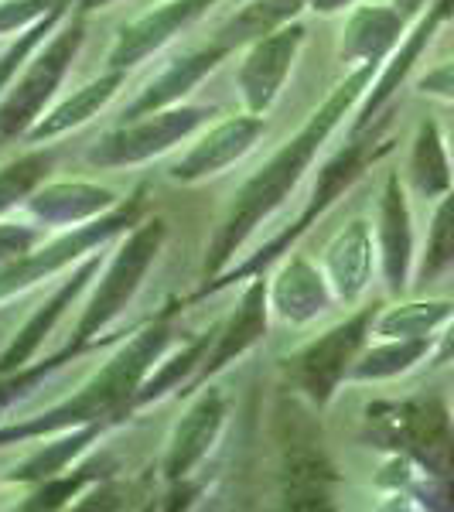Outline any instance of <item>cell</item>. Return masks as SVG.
Masks as SVG:
<instances>
[{"label": "cell", "mask_w": 454, "mask_h": 512, "mask_svg": "<svg viewBox=\"0 0 454 512\" xmlns=\"http://www.w3.org/2000/svg\"><path fill=\"white\" fill-rule=\"evenodd\" d=\"M379 69H383V65H356V69L345 72V79L315 106L308 123H304L301 130H294V134L274 151V158L263 161L260 168L239 185L226 219L216 226V233L209 239V250H205V270H202L205 280L219 277L222 270L233 267V256L243 250L246 239L257 233L263 222L291 198L294 188L301 185V178L311 171V164L318 161V154L325 151L332 134L362 103V96L373 86Z\"/></svg>", "instance_id": "obj_1"}, {"label": "cell", "mask_w": 454, "mask_h": 512, "mask_svg": "<svg viewBox=\"0 0 454 512\" xmlns=\"http://www.w3.org/2000/svg\"><path fill=\"white\" fill-rule=\"evenodd\" d=\"M181 304H168L154 321H147L144 328L123 342V349L113 355L110 362L96 369L86 383L79 386L72 396H65L62 403L41 410V414L18 420V424L0 427V448L18 441H35V437H52L72 427H89V424H117L137 410V393L144 386V379L151 376V369L158 366L168 352L171 338H175V318Z\"/></svg>", "instance_id": "obj_2"}, {"label": "cell", "mask_w": 454, "mask_h": 512, "mask_svg": "<svg viewBox=\"0 0 454 512\" xmlns=\"http://www.w3.org/2000/svg\"><path fill=\"white\" fill-rule=\"evenodd\" d=\"M164 239H168V222L161 216L140 219L137 226H130L120 236L110 263L99 270L93 287H89L86 308H82V318L72 328V338L65 342L62 352L45 359L48 369H59L69 359H76V355L89 352L99 342V335L130 308V301H134L137 291L144 287L147 274H151L154 260L161 256Z\"/></svg>", "instance_id": "obj_3"}, {"label": "cell", "mask_w": 454, "mask_h": 512, "mask_svg": "<svg viewBox=\"0 0 454 512\" xmlns=\"http://www.w3.org/2000/svg\"><path fill=\"white\" fill-rule=\"evenodd\" d=\"M383 151H390V144H386V140H379V137H369V130H362V134H352L349 144H342L332 154V158L321 164V171L315 175V185H311L308 205H304L301 216H297L287 229H280V233L270 239V243H263L257 253H250L246 260L233 263V267L222 270L219 277L205 280V284L198 287V294H192V301L216 294V291H222V287H229V284H239V280H250V277H257V274H267L270 263H277L280 256L291 250L297 239L308 233V229L315 226V222L325 216L328 209H332L338 198H342L362 175H366V168Z\"/></svg>", "instance_id": "obj_4"}, {"label": "cell", "mask_w": 454, "mask_h": 512, "mask_svg": "<svg viewBox=\"0 0 454 512\" xmlns=\"http://www.w3.org/2000/svg\"><path fill=\"white\" fill-rule=\"evenodd\" d=\"M321 410L301 393H280L274 403L277 485L287 509H325L335 499V465L321 434Z\"/></svg>", "instance_id": "obj_5"}, {"label": "cell", "mask_w": 454, "mask_h": 512, "mask_svg": "<svg viewBox=\"0 0 454 512\" xmlns=\"http://www.w3.org/2000/svg\"><path fill=\"white\" fill-rule=\"evenodd\" d=\"M366 434L369 441L410 458L424 475L454 482V417L441 396L420 393L400 403H373Z\"/></svg>", "instance_id": "obj_6"}, {"label": "cell", "mask_w": 454, "mask_h": 512, "mask_svg": "<svg viewBox=\"0 0 454 512\" xmlns=\"http://www.w3.org/2000/svg\"><path fill=\"white\" fill-rule=\"evenodd\" d=\"M82 41H86V18L69 11L59 28L48 35L45 45L28 59L21 76L11 82V89L0 96V147L18 137H28V130L41 120L48 103L59 96Z\"/></svg>", "instance_id": "obj_7"}, {"label": "cell", "mask_w": 454, "mask_h": 512, "mask_svg": "<svg viewBox=\"0 0 454 512\" xmlns=\"http://www.w3.org/2000/svg\"><path fill=\"white\" fill-rule=\"evenodd\" d=\"M144 192H137L134 198L120 202L117 209H110L106 216H99L93 222H82V226L62 229L59 236L38 243L31 253H24L21 260H14L11 267L0 270V304L11 301L31 287H38L41 280L62 274V270L76 267L79 260H86L89 253L103 250L106 243L120 239L130 226L140 222V209H144Z\"/></svg>", "instance_id": "obj_8"}, {"label": "cell", "mask_w": 454, "mask_h": 512, "mask_svg": "<svg viewBox=\"0 0 454 512\" xmlns=\"http://www.w3.org/2000/svg\"><path fill=\"white\" fill-rule=\"evenodd\" d=\"M376 304L359 308L356 315H349L345 321H338L328 332H321L318 338H311L308 345H301L297 352L287 355L280 362L287 376V386L294 393H301L311 407L325 410L335 400L338 386L349 383L352 362L359 359V352L366 349V342L373 338V318H376Z\"/></svg>", "instance_id": "obj_9"}, {"label": "cell", "mask_w": 454, "mask_h": 512, "mask_svg": "<svg viewBox=\"0 0 454 512\" xmlns=\"http://www.w3.org/2000/svg\"><path fill=\"white\" fill-rule=\"evenodd\" d=\"M212 113H216L212 106L178 103L168 106V110H154L134 120H120L96 144H89L86 164L99 171H120V168L147 164L161 158V154L175 151L181 140L192 137L195 130H202Z\"/></svg>", "instance_id": "obj_10"}, {"label": "cell", "mask_w": 454, "mask_h": 512, "mask_svg": "<svg viewBox=\"0 0 454 512\" xmlns=\"http://www.w3.org/2000/svg\"><path fill=\"white\" fill-rule=\"evenodd\" d=\"M226 417H229V400L219 383H205L202 390H195V400L188 403V410L171 427L168 451L161 458L164 482L171 489L188 485V478L205 465V458L216 448L222 427H226Z\"/></svg>", "instance_id": "obj_11"}, {"label": "cell", "mask_w": 454, "mask_h": 512, "mask_svg": "<svg viewBox=\"0 0 454 512\" xmlns=\"http://www.w3.org/2000/svg\"><path fill=\"white\" fill-rule=\"evenodd\" d=\"M304 45V24L294 21L287 28H277L270 35L250 41L243 52V62L236 69V93L246 113L267 117L274 103L284 93L287 79L294 72V62Z\"/></svg>", "instance_id": "obj_12"}, {"label": "cell", "mask_w": 454, "mask_h": 512, "mask_svg": "<svg viewBox=\"0 0 454 512\" xmlns=\"http://www.w3.org/2000/svg\"><path fill=\"white\" fill-rule=\"evenodd\" d=\"M270 321L274 318H270V301H267V274H257V277L246 280V287H243V294H239V301L233 304V311L216 325L209 355H205V362L198 366L192 383H188L181 393L202 390V386L212 383L219 373H226L239 355L250 352L253 345L270 332Z\"/></svg>", "instance_id": "obj_13"}, {"label": "cell", "mask_w": 454, "mask_h": 512, "mask_svg": "<svg viewBox=\"0 0 454 512\" xmlns=\"http://www.w3.org/2000/svg\"><path fill=\"white\" fill-rule=\"evenodd\" d=\"M263 134H267V117H257V113L243 110L236 117L219 120L178 161H171L168 178L178 185H198V181L216 178L233 168L236 161H243L263 140Z\"/></svg>", "instance_id": "obj_14"}, {"label": "cell", "mask_w": 454, "mask_h": 512, "mask_svg": "<svg viewBox=\"0 0 454 512\" xmlns=\"http://www.w3.org/2000/svg\"><path fill=\"white\" fill-rule=\"evenodd\" d=\"M267 301L270 318L291 328L315 325L318 318H325L338 304L321 263L308 260L297 250H287V256L277 260L274 274L267 277Z\"/></svg>", "instance_id": "obj_15"}, {"label": "cell", "mask_w": 454, "mask_h": 512, "mask_svg": "<svg viewBox=\"0 0 454 512\" xmlns=\"http://www.w3.org/2000/svg\"><path fill=\"white\" fill-rule=\"evenodd\" d=\"M219 0H154L140 18L127 21L106 55V69L130 72L151 55H158L164 45H171L181 31L192 28L205 11H212Z\"/></svg>", "instance_id": "obj_16"}, {"label": "cell", "mask_w": 454, "mask_h": 512, "mask_svg": "<svg viewBox=\"0 0 454 512\" xmlns=\"http://www.w3.org/2000/svg\"><path fill=\"white\" fill-rule=\"evenodd\" d=\"M376 253L379 274L386 280V291L393 297L407 294L414 280V212H410L407 181L400 171H390L383 181V192L376 198Z\"/></svg>", "instance_id": "obj_17"}, {"label": "cell", "mask_w": 454, "mask_h": 512, "mask_svg": "<svg viewBox=\"0 0 454 512\" xmlns=\"http://www.w3.org/2000/svg\"><path fill=\"white\" fill-rule=\"evenodd\" d=\"M454 14V0H431L424 7V14L410 24L407 35L400 38V45L393 48V55L383 62V69L376 72L373 86L366 89L362 103L356 106V123H352V134H362L376 123L379 113L386 110V103L396 96V89L407 82V76L414 72V65L420 62V55L427 52V45L434 41V35L441 31V24Z\"/></svg>", "instance_id": "obj_18"}, {"label": "cell", "mask_w": 454, "mask_h": 512, "mask_svg": "<svg viewBox=\"0 0 454 512\" xmlns=\"http://www.w3.org/2000/svg\"><path fill=\"white\" fill-rule=\"evenodd\" d=\"M103 263H106V253H99V250L76 263V270L62 280L59 291H55L35 311V315L24 321V325L18 328V335H14L11 342H7V349L0 352V376H14V373H24L28 366H35V355L41 352L45 338L55 332V325L65 318V311H69L72 304H76L79 297L93 287V280H96L99 270H103Z\"/></svg>", "instance_id": "obj_19"}, {"label": "cell", "mask_w": 454, "mask_h": 512, "mask_svg": "<svg viewBox=\"0 0 454 512\" xmlns=\"http://www.w3.org/2000/svg\"><path fill=\"white\" fill-rule=\"evenodd\" d=\"M321 270L335 291L338 304H359L362 294L373 287L379 253H376V229L369 219L345 222L338 233L325 243Z\"/></svg>", "instance_id": "obj_20"}, {"label": "cell", "mask_w": 454, "mask_h": 512, "mask_svg": "<svg viewBox=\"0 0 454 512\" xmlns=\"http://www.w3.org/2000/svg\"><path fill=\"white\" fill-rule=\"evenodd\" d=\"M120 205V195L96 181H45L24 198V216L45 226L48 233L82 226L106 216Z\"/></svg>", "instance_id": "obj_21"}, {"label": "cell", "mask_w": 454, "mask_h": 512, "mask_svg": "<svg viewBox=\"0 0 454 512\" xmlns=\"http://www.w3.org/2000/svg\"><path fill=\"white\" fill-rule=\"evenodd\" d=\"M403 35H407V18H403L400 7L359 0L349 18H345L338 59L349 69H356V65H383Z\"/></svg>", "instance_id": "obj_22"}, {"label": "cell", "mask_w": 454, "mask_h": 512, "mask_svg": "<svg viewBox=\"0 0 454 512\" xmlns=\"http://www.w3.org/2000/svg\"><path fill=\"white\" fill-rule=\"evenodd\" d=\"M226 55L229 52L222 45H216V41L181 55V59H175L168 69L158 72V76L140 89V96L120 113V120H134V117H144V113L168 110V106L185 103V96L192 93L195 86H202V82L219 69V62L226 59Z\"/></svg>", "instance_id": "obj_23"}, {"label": "cell", "mask_w": 454, "mask_h": 512, "mask_svg": "<svg viewBox=\"0 0 454 512\" xmlns=\"http://www.w3.org/2000/svg\"><path fill=\"white\" fill-rule=\"evenodd\" d=\"M127 76H130V72L106 69L103 76H96L93 82L79 86L76 93L65 96L62 103L48 106V110L41 113V120L28 130V137H24V140H28V144H48V140H59L65 134H72V130L86 127L89 120L99 117V113H103L106 106L120 96Z\"/></svg>", "instance_id": "obj_24"}, {"label": "cell", "mask_w": 454, "mask_h": 512, "mask_svg": "<svg viewBox=\"0 0 454 512\" xmlns=\"http://www.w3.org/2000/svg\"><path fill=\"white\" fill-rule=\"evenodd\" d=\"M403 181H407V192H414L424 202H437V198L448 195L454 188V161L441 123L434 117L420 123L414 140H410L407 178Z\"/></svg>", "instance_id": "obj_25"}, {"label": "cell", "mask_w": 454, "mask_h": 512, "mask_svg": "<svg viewBox=\"0 0 454 512\" xmlns=\"http://www.w3.org/2000/svg\"><path fill=\"white\" fill-rule=\"evenodd\" d=\"M304 11H308V0H243V4L219 24L212 41L233 55L236 48H246L250 41L270 35V31L301 21Z\"/></svg>", "instance_id": "obj_26"}, {"label": "cell", "mask_w": 454, "mask_h": 512, "mask_svg": "<svg viewBox=\"0 0 454 512\" xmlns=\"http://www.w3.org/2000/svg\"><path fill=\"white\" fill-rule=\"evenodd\" d=\"M434 349V338H369L359 359L352 362L349 383H386V379H400Z\"/></svg>", "instance_id": "obj_27"}, {"label": "cell", "mask_w": 454, "mask_h": 512, "mask_svg": "<svg viewBox=\"0 0 454 512\" xmlns=\"http://www.w3.org/2000/svg\"><path fill=\"white\" fill-rule=\"evenodd\" d=\"M103 427L99 424H89V427H72V431H62V434H52V444H41V448L24 458L7 482H24V485H38V482H48L55 475H65L72 468V461L79 458L89 444L96 441Z\"/></svg>", "instance_id": "obj_28"}, {"label": "cell", "mask_w": 454, "mask_h": 512, "mask_svg": "<svg viewBox=\"0 0 454 512\" xmlns=\"http://www.w3.org/2000/svg\"><path fill=\"white\" fill-rule=\"evenodd\" d=\"M454 301L431 297V301H400L379 308L373 318V338H437L444 321L451 318Z\"/></svg>", "instance_id": "obj_29"}, {"label": "cell", "mask_w": 454, "mask_h": 512, "mask_svg": "<svg viewBox=\"0 0 454 512\" xmlns=\"http://www.w3.org/2000/svg\"><path fill=\"white\" fill-rule=\"evenodd\" d=\"M212 335H216V325H212L209 332L195 335L192 342H185L181 349H175L161 366H154L151 376L144 379V386H140V393H137V407H147V403L161 400V396H168L171 390H185V386L192 383V376L198 373V366L205 362V355H209Z\"/></svg>", "instance_id": "obj_30"}, {"label": "cell", "mask_w": 454, "mask_h": 512, "mask_svg": "<svg viewBox=\"0 0 454 512\" xmlns=\"http://www.w3.org/2000/svg\"><path fill=\"white\" fill-rule=\"evenodd\" d=\"M52 171H55V151H48L45 144H35L31 151L0 164V219L11 209L24 205V198L52 178Z\"/></svg>", "instance_id": "obj_31"}, {"label": "cell", "mask_w": 454, "mask_h": 512, "mask_svg": "<svg viewBox=\"0 0 454 512\" xmlns=\"http://www.w3.org/2000/svg\"><path fill=\"white\" fill-rule=\"evenodd\" d=\"M454 267V188L448 195L437 198V209L427 226L424 250H420V263L414 270L417 284H431L441 274Z\"/></svg>", "instance_id": "obj_32"}, {"label": "cell", "mask_w": 454, "mask_h": 512, "mask_svg": "<svg viewBox=\"0 0 454 512\" xmlns=\"http://www.w3.org/2000/svg\"><path fill=\"white\" fill-rule=\"evenodd\" d=\"M48 229L38 226L35 219H24V222H4L0 219V270L11 267L14 260H21L24 253H31L41 243Z\"/></svg>", "instance_id": "obj_33"}, {"label": "cell", "mask_w": 454, "mask_h": 512, "mask_svg": "<svg viewBox=\"0 0 454 512\" xmlns=\"http://www.w3.org/2000/svg\"><path fill=\"white\" fill-rule=\"evenodd\" d=\"M65 0H0V38L18 35L28 24L52 14Z\"/></svg>", "instance_id": "obj_34"}, {"label": "cell", "mask_w": 454, "mask_h": 512, "mask_svg": "<svg viewBox=\"0 0 454 512\" xmlns=\"http://www.w3.org/2000/svg\"><path fill=\"white\" fill-rule=\"evenodd\" d=\"M417 93L434 99H451L454 103V59L431 65L424 76H417Z\"/></svg>", "instance_id": "obj_35"}, {"label": "cell", "mask_w": 454, "mask_h": 512, "mask_svg": "<svg viewBox=\"0 0 454 512\" xmlns=\"http://www.w3.org/2000/svg\"><path fill=\"white\" fill-rule=\"evenodd\" d=\"M52 369L45 366V362H38V366H28L24 373H14V376H0V410L7 407L11 400H18L31 390V386L38 383L41 376H48Z\"/></svg>", "instance_id": "obj_36"}, {"label": "cell", "mask_w": 454, "mask_h": 512, "mask_svg": "<svg viewBox=\"0 0 454 512\" xmlns=\"http://www.w3.org/2000/svg\"><path fill=\"white\" fill-rule=\"evenodd\" d=\"M427 362H431L434 369L451 366V362H454V311H451V318L444 321V332L437 335V342H434L431 355H427Z\"/></svg>", "instance_id": "obj_37"}, {"label": "cell", "mask_w": 454, "mask_h": 512, "mask_svg": "<svg viewBox=\"0 0 454 512\" xmlns=\"http://www.w3.org/2000/svg\"><path fill=\"white\" fill-rule=\"evenodd\" d=\"M359 0H308V11L315 14H338L345 11V7H356Z\"/></svg>", "instance_id": "obj_38"}, {"label": "cell", "mask_w": 454, "mask_h": 512, "mask_svg": "<svg viewBox=\"0 0 454 512\" xmlns=\"http://www.w3.org/2000/svg\"><path fill=\"white\" fill-rule=\"evenodd\" d=\"M110 4H117V0H72V11L89 18V14H96V11H106Z\"/></svg>", "instance_id": "obj_39"}, {"label": "cell", "mask_w": 454, "mask_h": 512, "mask_svg": "<svg viewBox=\"0 0 454 512\" xmlns=\"http://www.w3.org/2000/svg\"><path fill=\"white\" fill-rule=\"evenodd\" d=\"M444 140H448V151H451V161H454V113H448V120H444Z\"/></svg>", "instance_id": "obj_40"}, {"label": "cell", "mask_w": 454, "mask_h": 512, "mask_svg": "<svg viewBox=\"0 0 454 512\" xmlns=\"http://www.w3.org/2000/svg\"><path fill=\"white\" fill-rule=\"evenodd\" d=\"M233 4H243V0H233Z\"/></svg>", "instance_id": "obj_41"}, {"label": "cell", "mask_w": 454, "mask_h": 512, "mask_svg": "<svg viewBox=\"0 0 454 512\" xmlns=\"http://www.w3.org/2000/svg\"><path fill=\"white\" fill-rule=\"evenodd\" d=\"M219 4H222V0H219Z\"/></svg>", "instance_id": "obj_42"}]
</instances>
